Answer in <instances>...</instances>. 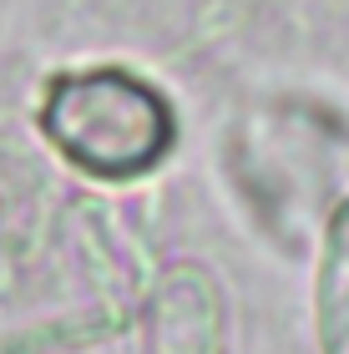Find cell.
<instances>
[{
	"label": "cell",
	"instance_id": "obj_1",
	"mask_svg": "<svg viewBox=\"0 0 349 354\" xmlns=\"http://www.w3.org/2000/svg\"><path fill=\"white\" fill-rule=\"evenodd\" d=\"M46 132L97 177L147 172L172 142V111L132 71H66L46 96Z\"/></svg>",
	"mask_w": 349,
	"mask_h": 354
},
{
	"label": "cell",
	"instance_id": "obj_2",
	"mask_svg": "<svg viewBox=\"0 0 349 354\" xmlns=\"http://www.w3.org/2000/svg\"><path fill=\"white\" fill-rule=\"evenodd\" d=\"M218 304L202 273L178 268L167 273L152 304V354H218Z\"/></svg>",
	"mask_w": 349,
	"mask_h": 354
},
{
	"label": "cell",
	"instance_id": "obj_3",
	"mask_svg": "<svg viewBox=\"0 0 349 354\" xmlns=\"http://www.w3.org/2000/svg\"><path fill=\"white\" fill-rule=\"evenodd\" d=\"M319 334L324 354H349V207L329 233V253L319 268Z\"/></svg>",
	"mask_w": 349,
	"mask_h": 354
}]
</instances>
